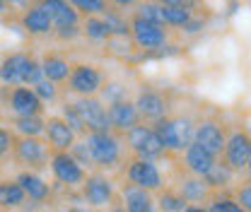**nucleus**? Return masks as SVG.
I'll use <instances>...</instances> for the list:
<instances>
[{
    "instance_id": "f257e3e1",
    "label": "nucleus",
    "mask_w": 251,
    "mask_h": 212,
    "mask_svg": "<svg viewBox=\"0 0 251 212\" xmlns=\"http://www.w3.org/2000/svg\"><path fill=\"white\" fill-rule=\"evenodd\" d=\"M44 80L41 72V63L36 61L31 53L17 51V53H7L0 61V82L7 87H34Z\"/></svg>"
},
{
    "instance_id": "f03ea898",
    "label": "nucleus",
    "mask_w": 251,
    "mask_h": 212,
    "mask_svg": "<svg viewBox=\"0 0 251 212\" xmlns=\"http://www.w3.org/2000/svg\"><path fill=\"white\" fill-rule=\"evenodd\" d=\"M85 142L92 152L94 166L97 171H114L121 166L124 162V142H121V135H116L114 130L111 133H87L85 135Z\"/></svg>"
},
{
    "instance_id": "7ed1b4c3",
    "label": "nucleus",
    "mask_w": 251,
    "mask_h": 212,
    "mask_svg": "<svg viewBox=\"0 0 251 212\" xmlns=\"http://www.w3.org/2000/svg\"><path fill=\"white\" fill-rule=\"evenodd\" d=\"M152 128L159 135L167 154L169 152L184 154L188 145H193V138H196V121L188 118V116H167L162 121L152 123Z\"/></svg>"
},
{
    "instance_id": "20e7f679",
    "label": "nucleus",
    "mask_w": 251,
    "mask_h": 212,
    "mask_svg": "<svg viewBox=\"0 0 251 212\" xmlns=\"http://www.w3.org/2000/svg\"><path fill=\"white\" fill-rule=\"evenodd\" d=\"M126 138V147L133 157L138 159H148V162H157L162 159L167 150L159 140V135L155 133V128L150 123H138L135 128H130L124 135Z\"/></svg>"
},
{
    "instance_id": "39448f33",
    "label": "nucleus",
    "mask_w": 251,
    "mask_h": 212,
    "mask_svg": "<svg viewBox=\"0 0 251 212\" xmlns=\"http://www.w3.org/2000/svg\"><path fill=\"white\" fill-rule=\"evenodd\" d=\"M12 159L22 166H27V171H36L49 166L51 159V147L46 145V140L41 138H29V135H15V145H12Z\"/></svg>"
},
{
    "instance_id": "423d86ee",
    "label": "nucleus",
    "mask_w": 251,
    "mask_h": 212,
    "mask_svg": "<svg viewBox=\"0 0 251 212\" xmlns=\"http://www.w3.org/2000/svg\"><path fill=\"white\" fill-rule=\"evenodd\" d=\"M68 92L75 96H99L104 87V72L99 65L92 63H73L70 77H68Z\"/></svg>"
},
{
    "instance_id": "0eeeda50",
    "label": "nucleus",
    "mask_w": 251,
    "mask_h": 212,
    "mask_svg": "<svg viewBox=\"0 0 251 212\" xmlns=\"http://www.w3.org/2000/svg\"><path fill=\"white\" fill-rule=\"evenodd\" d=\"M80 195L87 203V208H92V210L111 208L114 195H116V186L104 171H92V174H87L85 183L80 186Z\"/></svg>"
},
{
    "instance_id": "6e6552de",
    "label": "nucleus",
    "mask_w": 251,
    "mask_h": 212,
    "mask_svg": "<svg viewBox=\"0 0 251 212\" xmlns=\"http://www.w3.org/2000/svg\"><path fill=\"white\" fill-rule=\"evenodd\" d=\"M124 176L128 183H133L138 188H145L150 193H159L162 186H164V176H162V171H159V166H157L155 162L138 159V157H133V159L126 162Z\"/></svg>"
},
{
    "instance_id": "1a4fd4ad",
    "label": "nucleus",
    "mask_w": 251,
    "mask_h": 212,
    "mask_svg": "<svg viewBox=\"0 0 251 212\" xmlns=\"http://www.w3.org/2000/svg\"><path fill=\"white\" fill-rule=\"evenodd\" d=\"M73 106H75V111H77V116H80L87 133H111L106 106L99 96H77L73 101Z\"/></svg>"
},
{
    "instance_id": "9d476101",
    "label": "nucleus",
    "mask_w": 251,
    "mask_h": 212,
    "mask_svg": "<svg viewBox=\"0 0 251 212\" xmlns=\"http://www.w3.org/2000/svg\"><path fill=\"white\" fill-rule=\"evenodd\" d=\"M49 166L56 183H61L63 188H80L87 179V169H82L70 152H51Z\"/></svg>"
},
{
    "instance_id": "9b49d317",
    "label": "nucleus",
    "mask_w": 251,
    "mask_h": 212,
    "mask_svg": "<svg viewBox=\"0 0 251 212\" xmlns=\"http://www.w3.org/2000/svg\"><path fill=\"white\" fill-rule=\"evenodd\" d=\"M130 39L138 48L143 51H155V48H162L169 39V31L162 24H155V22H148L143 20L140 15H133L130 17Z\"/></svg>"
},
{
    "instance_id": "f8f14e48",
    "label": "nucleus",
    "mask_w": 251,
    "mask_h": 212,
    "mask_svg": "<svg viewBox=\"0 0 251 212\" xmlns=\"http://www.w3.org/2000/svg\"><path fill=\"white\" fill-rule=\"evenodd\" d=\"M251 159V135L244 128H234L225 142V152H222V162L237 174L244 171Z\"/></svg>"
},
{
    "instance_id": "ddd939ff",
    "label": "nucleus",
    "mask_w": 251,
    "mask_h": 212,
    "mask_svg": "<svg viewBox=\"0 0 251 212\" xmlns=\"http://www.w3.org/2000/svg\"><path fill=\"white\" fill-rule=\"evenodd\" d=\"M133 101H135V109H138L143 123L152 125V123L169 116V101H167L164 92L152 90V87H143V90H138Z\"/></svg>"
},
{
    "instance_id": "4468645a",
    "label": "nucleus",
    "mask_w": 251,
    "mask_h": 212,
    "mask_svg": "<svg viewBox=\"0 0 251 212\" xmlns=\"http://www.w3.org/2000/svg\"><path fill=\"white\" fill-rule=\"evenodd\" d=\"M7 106L15 114V118H27V116H41L44 114V101L36 96L31 87H10L7 94Z\"/></svg>"
},
{
    "instance_id": "2eb2a0df",
    "label": "nucleus",
    "mask_w": 251,
    "mask_h": 212,
    "mask_svg": "<svg viewBox=\"0 0 251 212\" xmlns=\"http://www.w3.org/2000/svg\"><path fill=\"white\" fill-rule=\"evenodd\" d=\"M44 140L51 152H70V147L77 142V135L61 116H49L44 125Z\"/></svg>"
},
{
    "instance_id": "dca6fc26",
    "label": "nucleus",
    "mask_w": 251,
    "mask_h": 212,
    "mask_svg": "<svg viewBox=\"0 0 251 212\" xmlns=\"http://www.w3.org/2000/svg\"><path fill=\"white\" fill-rule=\"evenodd\" d=\"M196 145H201L205 152H210L215 159L222 157L225 152V142H227V135H225V128L218 121H201L196 123V138H193Z\"/></svg>"
},
{
    "instance_id": "f3484780",
    "label": "nucleus",
    "mask_w": 251,
    "mask_h": 212,
    "mask_svg": "<svg viewBox=\"0 0 251 212\" xmlns=\"http://www.w3.org/2000/svg\"><path fill=\"white\" fill-rule=\"evenodd\" d=\"M119 195H121V208L124 212H157L155 195L145 188H138L133 183L124 181L119 186Z\"/></svg>"
},
{
    "instance_id": "a211bd4d",
    "label": "nucleus",
    "mask_w": 251,
    "mask_h": 212,
    "mask_svg": "<svg viewBox=\"0 0 251 212\" xmlns=\"http://www.w3.org/2000/svg\"><path fill=\"white\" fill-rule=\"evenodd\" d=\"M106 114H109V123H111V130L116 135H126L130 128H135L140 121V114L135 109V101L133 99H124V101H116V104H109L106 106Z\"/></svg>"
},
{
    "instance_id": "6ab92c4d",
    "label": "nucleus",
    "mask_w": 251,
    "mask_h": 212,
    "mask_svg": "<svg viewBox=\"0 0 251 212\" xmlns=\"http://www.w3.org/2000/svg\"><path fill=\"white\" fill-rule=\"evenodd\" d=\"M39 7L46 10V15L53 22V29L80 27V12L68 0H39Z\"/></svg>"
},
{
    "instance_id": "aec40b11",
    "label": "nucleus",
    "mask_w": 251,
    "mask_h": 212,
    "mask_svg": "<svg viewBox=\"0 0 251 212\" xmlns=\"http://www.w3.org/2000/svg\"><path fill=\"white\" fill-rule=\"evenodd\" d=\"M39 63H41L44 80H49V82H53V85H65V82H68L70 70H73V63L68 61L63 53L49 51V53H44V58Z\"/></svg>"
},
{
    "instance_id": "412c9836",
    "label": "nucleus",
    "mask_w": 251,
    "mask_h": 212,
    "mask_svg": "<svg viewBox=\"0 0 251 212\" xmlns=\"http://www.w3.org/2000/svg\"><path fill=\"white\" fill-rule=\"evenodd\" d=\"M15 181L22 186V190L27 193V198H29L31 203L41 205V203L51 200V193H53V190H51V186L44 181L36 171H20Z\"/></svg>"
},
{
    "instance_id": "4be33fe9",
    "label": "nucleus",
    "mask_w": 251,
    "mask_h": 212,
    "mask_svg": "<svg viewBox=\"0 0 251 212\" xmlns=\"http://www.w3.org/2000/svg\"><path fill=\"white\" fill-rule=\"evenodd\" d=\"M215 157L210 154V152H205L201 145H188L186 152H184V166H186V171L191 174V176H205L213 166H215Z\"/></svg>"
},
{
    "instance_id": "5701e85b",
    "label": "nucleus",
    "mask_w": 251,
    "mask_h": 212,
    "mask_svg": "<svg viewBox=\"0 0 251 212\" xmlns=\"http://www.w3.org/2000/svg\"><path fill=\"white\" fill-rule=\"evenodd\" d=\"M176 193L186 200L188 205H198V203H203V200L210 198L208 183L203 181L201 176H191V174L179 179V183H176Z\"/></svg>"
},
{
    "instance_id": "b1692460",
    "label": "nucleus",
    "mask_w": 251,
    "mask_h": 212,
    "mask_svg": "<svg viewBox=\"0 0 251 212\" xmlns=\"http://www.w3.org/2000/svg\"><path fill=\"white\" fill-rule=\"evenodd\" d=\"M20 24H22V29L27 31V34H34V36H44V34H51V31H53L51 17H49L46 10L39 7V5H34V7L22 12Z\"/></svg>"
},
{
    "instance_id": "393cba45",
    "label": "nucleus",
    "mask_w": 251,
    "mask_h": 212,
    "mask_svg": "<svg viewBox=\"0 0 251 212\" xmlns=\"http://www.w3.org/2000/svg\"><path fill=\"white\" fill-rule=\"evenodd\" d=\"M27 203V193L15 179L0 181V210H20Z\"/></svg>"
},
{
    "instance_id": "a878e982",
    "label": "nucleus",
    "mask_w": 251,
    "mask_h": 212,
    "mask_svg": "<svg viewBox=\"0 0 251 212\" xmlns=\"http://www.w3.org/2000/svg\"><path fill=\"white\" fill-rule=\"evenodd\" d=\"M12 130L15 135H29V138H41L44 135V125L46 118L44 116H27V118H12Z\"/></svg>"
},
{
    "instance_id": "bb28decb",
    "label": "nucleus",
    "mask_w": 251,
    "mask_h": 212,
    "mask_svg": "<svg viewBox=\"0 0 251 212\" xmlns=\"http://www.w3.org/2000/svg\"><path fill=\"white\" fill-rule=\"evenodd\" d=\"M234 179V171L225 164V162H215V166L203 176V181L208 183V188L210 190H220V188H227L229 183Z\"/></svg>"
},
{
    "instance_id": "cd10ccee",
    "label": "nucleus",
    "mask_w": 251,
    "mask_h": 212,
    "mask_svg": "<svg viewBox=\"0 0 251 212\" xmlns=\"http://www.w3.org/2000/svg\"><path fill=\"white\" fill-rule=\"evenodd\" d=\"M82 34L90 39V41H109L111 39V29H109V24H106V20L104 17H85V22H82Z\"/></svg>"
},
{
    "instance_id": "c85d7f7f",
    "label": "nucleus",
    "mask_w": 251,
    "mask_h": 212,
    "mask_svg": "<svg viewBox=\"0 0 251 212\" xmlns=\"http://www.w3.org/2000/svg\"><path fill=\"white\" fill-rule=\"evenodd\" d=\"M101 17L106 20V24H109V29H111V39H114V36H119V39L130 36V20H126L121 10L109 7V10H106Z\"/></svg>"
},
{
    "instance_id": "c756f323",
    "label": "nucleus",
    "mask_w": 251,
    "mask_h": 212,
    "mask_svg": "<svg viewBox=\"0 0 251 212\" xmlns=\"http://www.w3.org/2000/svg\"><path fill=\"white\" fill-rule=\"evenodd\" d=\"M186 205L188 203L176 190H172V188H162L159 190V198H157V210L159 212H184Z\"/></svg>"
},
{
    "instance_id": "7c9ffc66",
    "label": "nucleus",
    "mask_w": 251,
    "mask_h": 212,
    "mask_svg": "<svg viewBox=\"0 0 251 212\" xmlns=\"http://www.w3.org/2000/svg\"><path fill=\"white\" fill-rule=\"evenodd\" d=\"M162 17H164V27H186L193 12L186 5H172V7H162Z\"/></svg>"
},
{
    "instance_id": "2f4dec72",
    "label": "nucleus",
    "mask_w": 251,
    "mask_h": 212,
    "mask_svg": "<svg viewBox=\"0 0 251 212\" xmlns=\"http://www.w3.org/2000/svg\"><path fill=\"white\" fill-rule=\"evenodd\" d=\"M80 15L85 17H101L106 10H109V2L106 0H68Z\"/></svg>"
},
{
    "instance_id": "473e14b6",
    "label": "nucleus",
    "mask_w": 251,
    "mask_h": 212,
    "mask_svg": "<svg viewBox=\"0 0 251 212\" xmlns=\"http://www.w3.org/2000/svg\"><path fill=\"white\" fill-rule=\"evenodd\" d=\"M101 96V101L109 106V104H116V101H124V99H128V87L126 85H121V82H109L106 87H101V92H99Z\"/></svg>"
},
{
    "instance_id": "72a5a7b5",
    "label": "nucleus",
    "mask_w": 251,
    "mask_h": 212,
    "mask_svg": "<svg viewBox=\"0 0 251 212\" xmlns=\"http://www.w3.org/2000/svg\"><path fill=\"white\" fill-rule=\"evenodd\" d=\"M61 118L68 123V125H70L73 130H75V135H82V138L87 135V130H85L82 121H80V116H77V111H75L73 101H65V104L61 106Z\"/></svg>"
},
{
    "instance_id": "f704fd0d",
    "label": "nucleus",
    "mask_w": 251,
    "mask_h": 212,
    "mask_svg": "<svg viewBox=\"0 0 251 212\" xmlns=\"http://www.w3.org/2000/svg\"><path fill=\"white\" fill-rule=\"evenodd\" d=\"M70 154H73V159H75L82 169H97V166H94V159H92V152H90V147H87L85 138L77 140V142L70 147Z\"/></svg>"
},
{
    "instance_id": "c9c22d12",
    "label": "nucleus",
    "mask_w": 251,
    "mask_h": 212,
    "mask_svg": "<svg viewBox=\"0 0 251 212\" xmlns=\"http://www.w3.org/2000/svg\"><path fill=\"white\" fill-rule=\"evenodd\" d=\"M135 15H140V17H143V20H148V22H155V24H162V27H164L162 5H157V2H138Z\"/></svg>"
},
{
    "instance_id": "e433bc0d",
    "label": "nucleus",
    "mask_w": 251,
    "mask_h": 212,
    "mask_svg": "<svg viewBox=\"0 0 251 212\" xmlns=\"http://www.w3.org/2000/svg\"><path fill=\"white\" fill-rule=\"evenodd\" d=\"M208 212H244V210L239 208V203L234 198H229V195H215L210 200Z\"/></svg>"
},
{
    "instance_id": "4c0bfd02",
    "label": "nucleus",
    "mask_w": 251,
    "mask_h": 212,
    "mask_svg": "<svg viewBox=\"0 0 251 212\" xmlns=\"http://www.w3.org/2000/svg\"><path fill=\"white\" fill-rule=\"evenodd\" d=\"M31 90L36 92V96H39L44 104H53V101L58 99V85H53V82H49V80H41V82L34 85Z\"/></svg>"
},
{
    "instance_id": "58836bf2",
    "label": "nucleus",
    "mask_w": 251,
    "mask_h": 212,
    "mask_svg": "<svg viewBox=\"0 0 251 212\" xmlns=\"http://www.w3.org/2000/svg\"><path fill=\"white\" fill-rule=\"evenodd\" d=\"M234 200L239 203V208H242V210L251 212V179L247 183H242V186L234 190Z\"/></svg>"
},
{
    "instance_id": "ea45409f",
    "label": "nucleus",
    "mask_w": 251,
    "mask_h": 212,
    "mask_svg": "<svg viewBox=\"0 0 251 212\" xmlns=\"http://www.w3.org/2000/svg\"><path fill=\"white\" fill-rule=\"evenodd\" d=\"M12 145H15V130L0 125V159L12 152Z\"/></svg>"
},
{
    "instance_id": "a19ab883",
    "label": "nucleus",
    "mask_w": 251,
    "mask_h": 212,
    "mask_svg": "<svg viewBox=\"0 0 251 212\" xmlns=\"http://www.w3.org/2000/svg\"><path fill=\"white\" fill-rule=\"evenodd\" d=\"M56 34H58V39H75V36H80L82 34V29L80 27H65V29H56Z\"/></svg>"
},
{
    "instance_id": "79ce46f5",
    "label": "nucleus",
    "mask_w": 251,
    "mask_h": 212,
    "mask_svg": "<svg viewBox=\"0 0 251 212\" xmlns=\"http://www.w3.org/2000/svg\"><path fill=\"white\" fill-rule=\"evenodd\" d=\"M109 5H114L116 10H126V7H133V5H138V0H106Z\"/></svg>"
},
{
    "instance_id": "37998d69",
    "label": "nucleus",
    "mask_w": 251,
    "mask_h": 212,
    "mask_svg": "<svg viewBox=\"0 0 251 212\" xmlns=\"http://www.w3.org/2000/svg\"><path fill=\"white\" fill-rule=\"evenodd\" d=\"M201 29H203V20H193V17H191V22L184 27L186 34H196V31H201Z\"/></svg>"
},
{
    "instance_id": "c03bdc74",
    "label": "nucleus",
    "mask_w": 251,
    "mask_h": 212,
    "mask_svg": "<svg viewBox=\"0 0 251 212\" xmlns=\"http://www.w3.org/2000/svg\"><path fill=\"white\" fill-rule=\"evenodd\" d=\"M61 212H97V210L87 208V205H68V208H63Z\"/></svg>"
},
{
    "instance_id": "a18cd8bd",
    "label": "nucleus",
    "mask_w": 251,
    "mask_h": 212,
    "mask_svg": "<svg viewBox=\"0 0 251 212\" xmlns=\"http://www.w3.org/2000/svg\"><path fill=\"white\" fill-rule=\"evenodd\" d=\"M157 5H162V7H172V5H184V0H152Z\"/></svg>"
},
{
    "instance_id": "49530a36",
    "label": "nucleus",
    "mask_w": 251,
    "mask_h": 212,
    "mask_svg": "<svg viewBox=\"0 0 251 212\" xmlns=\"http://www.w3.org/2000/svg\"><path fill=\"white\" fill-rule=\"evenodd\" d=\"M184 212H208V208H203V205H186Z\"/></svg>"
},
{
    "instance_id": "de8ad7c7",
    "label": "nucleus",
    "mask_w": 251,
    "mask_h": 212,
    "mask_svg": "<svg viewBox=\"0 0 251 212\" xmlns=\"http://www.w3.org/2000/svg\"><path fill=\"white\" fill-rule=\"evenodd\" d=\"M247 174H249V179H251V159H249V164H247Z\"/></svg>"
},
{
    "instance_id": "09e8293b",
    "label": "nucleus",
    "mask_w": 251,
    "mask_h": 212,
    "mask_svg": "<svg viewBox=\"0 0 251 212\" xmlns=\"http://www.w3.org/2000/svg\"><path fill=\"white\" fill-rule=\"evenodd\" d=\"M2 7H5V0H0V10H2Z\"/></svg>"
},
{
    "instance_id": "8fccbe9b",
    "label": "nucleus",
    "mask_w": 251,
    "mask_h": 212,
    "mask_svg": "<svg viewBox=\"0 0 251 212\" xmlns=\"http://www.w3.org/2000/svg\"><path fill=\"white\" fill-rule=\"evenodd\" d=\"M244 212H247V210H244Z\"/></svg>"
}]
</instances>
